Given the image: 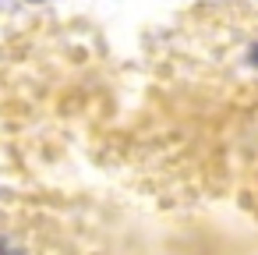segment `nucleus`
I'll return each mask as SVG.
<instances>
[{"label": "nucleus", "mask_w": 258, "mask_h": 255, "mask_svg": "<svg viewBox=\"0 0 258 255\" xmlns=\"http://www.w3.org/2000/svg\"><path fill=\"white\" fill-rule=\"evenodd\" d=\"M251 64H258V46H251Z\"/></svg>", "instance_id": "nucleus-1"}]
</instances>
